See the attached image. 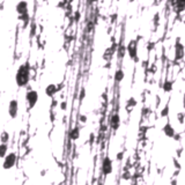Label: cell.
Masks as SVG:
<instances>
[{
    "label": "cell",
    "mask_w": 185,
    "mask_h": 185,
    "mask_svg": "<svg viewBox=\"0 0 185 185\" xmlns=\"http://www.w3.org/2000/svg\"><path fill=\"white\" fill-rule=\"evenodd\" d=\"M30 65L29 63H24L22 65H20L18 68L16 73H15V82L18 85V87L23 88L26 86H28L29 81H30Z\"/></svg>",
    "instance_id": "cell-1"
},
{
    "label": "cell",
    "mask_w": 185,
    "mask_h": 185,
    "mask_svg": "<svg viewBox=\"0 0 185 185\" xmlns=\"http://www.w3.org/2000/svg\"><path fill=\"white\" fill-rule=\"evenodd\" d=\"M16 160H18V155H16V153H14V152L8 153V154L4 157L2 168H4L5 170H9V169H12L13 166L16 164Z\"/></svg>",
    "instance_id": "cell-2"
},
{
    "label": "cell",
    "mask_w": 185,
    "mask_h": 185,
    "mask_svg": "<svg viewBox=\"0 0 185 185\" xmlns=\"http://www.w3.org/2000/svg\"><path fill=\"white\" fill-rule=\"evenodd\" d=\"M26 101L28 103V108L33 109L38 102V92L34 89H29L26 94Z\"/></svg>",
    "instance_id": "cell-3"
},
{
    "label": "cell",
    "mask_w": 185,
    "mask_h": 185,
    "mask_svg": "<svg viewBox=\"0 0 185 185\" xmlns=\"http://www.w3.org/2000/svg\"><path fill=\"white\" fill-rule=\"evenodd\" d=\"M8 115L12 119H15L18 115V100H11L8 104Z\"/></svg>",
    "instance_id": "cell-4"
},
{
    "label": "cell",
    "mask_w": 185,
    "mask_h": 185,
    "mask_svg": "<svg viewBox=\"0 0 185 185\" xmlns=\"http://www.w3.org/2000/svg\"><path fill=\"white\" fill-rule=\"evenodd\" d=\"M113 171V164H112V160H111L109 156H105L102 161V172L108 176L110 175L111 172Z\"/></svg>",
    "instance_id": "cell-5"
},
{
    "label": "cell",
    "mask_w": 185,
    "mask_h": 185,
    "mask_svg": "<svg viewBox=\"0 0 185 185\" xmlns=\"http://www.w3.org/2000/svg\"><path fill=\"white\" fill-rule=\"evenodd\" d=\"M126 51L129 52L130 57L132 58V59H134L135 61L138 60V58H137V55H138V44H137V41H131L129 44H127V46H126Z\"/></svg>",
    "instance_id": "cell-6"
},
{
    "label": "cell",
    "mask_w": 185,
    "mask_h": 185,
    "mask_svg": "<svg viewBox=\"0 0 185 185\" xmlns=\"http://www.w3.org/2000/svg\"><path fill=\"white\" fill-rule=\"evenodd\" d=\"M15 11L16 13L20 15H24V14H28L29 13V7H28V2L26 0H20L16 6H15Z\"/></svg>",
    "instance_id": "cell-7"
},
{
    "label": "cell",
    "mask_w": 185,
    "mask_h": 185,
    "mask_svg": "<svg viewBox=\"0 0 185 185\" xmlns=\"http://www.w3.org/2000/svg\"><path fill=\"white\" fill-rule=\"evenodd\" d=\"M109 126H110L113 131L119 129V126H120V117H119L118 113L111 115L110 119H109Z\"/></svg>",
    "instance_id": "cell-8"
},
{
    "label": "cell",
    "mask_w": 185,
    "mask_h": 185,
    "mask_svg": "<svg viewBox=\"0 0 185 185\" xmlns=\"http://www.w3.org/2000/svg\"><path fill=\"white\" fill-rule=\"evenodd\" d=\"M183 57H184V46L179 42H177L176 48H175V59L181 60V59H183Z\"/></svg>",
    "instance_id": "cell-9"
},
{
    "label": "cell",
    "mask_w": 185,
    "mask_h": 185,
    "mask_svg": "<svg viewBox=\"0 0 185 185\" xmlns=\"http://www.w3.org/2000/svg\"><path fill=\"white\" fill-rule=\"evenodd\" d=\"M162 131H163L164 135L168 137V138H174V135L176 134V131H175V129L172 127V125H171L170 123H166V125L163 126Z\"/></svg>",
    "instance_id": "cell-10"
},
{
    "label": "cell",
    "mask_w": 185,
    "mask_h": 185,
    "mask_svg": "<svg viewBox=\"0 0 185 185\" xmlns=\"http://www.w3.org/2000/svg\"><path fill=\"white\" fill-rule=\"evenodd\" d=\"M57 92H58V88H57V85H55V83H49L45 87V95L49 97H53Z\"/></svg>",
    "instance_id": "cell-11"
},
{
    "label": "cell",
    "mask_w": 185,
    "mask_h": 185,
    "mask_svg": "<svg viewBox=\"0 0 185 185\" xmlns=\"http://www.w3.org/2000/svg\"><path fill=\"white\" fill-rule=\"evenodd\" d=\"M80 138V129L78 126H75L70 131V139L72 141H76Z\"/></svg>",
    "instance_id": "cell-12"
},
{
    "label": "cell",
    "mask_w": 185,
    "mask_h": 185,
    "mask_svg": "<svg viewBox=\"0 0 185 185\" xmlns=\"http://www.w3.org/2000/svg\"><path fill=\"white\" fill-rule=\"evenodd\" d=\"M9 139H11L9 133H8L7 131H2L1 134H0V141H1L2 144H8Z\"/></svg>",
    "instance_id": "cell-13"
},
{
    "label": "cell",
    "mask_w": 185,
    "mask_h": 185,
    "mask_svg": "<svg viewBox=\"0 0 185 185\" xmlns=\"http://www.w3.org/2000/svg\"><path fill=\"white\" fill-rule=\"evenodd\" d=\"M8 154V145L7 144H0V157L4 159Z\"/></svg>",
    "instance_id": "cell-14"
},
{
    "label": "cell",
    "mask_w": 185,
    "mask_h": 185,
    "mask_svg": "<svg viewBox=\"0 0 185 185\" xmlns=\"http://www.w3.org/2000/svg\"><path fill=\"white\" fill-rule=\"evenodd\" d=\"M124 76H125V74H124L123 70H117L116 73H115V81L116 82H120V81H123Z\"/></svg>",
    "instance_id": "cell-15"
},
{
    "label": "cell",
    "mask_w": 185,
    "mask_h": 185,
    "mask_svg": "<svg viewBox=\"0 0 185 185\" xmlns=\"http://www.w3.org/2000/svg\"><path fill=\"white\" fill-rule=\"evenodd\" d=\"M172 87H174V83H172V81H166L164 83H163V90L166 92H170L172 90Z\"/></svg>",
    "instance_id": "cell-16"
},
{
    "label": "cell",
    "mask_w": 185,
    "mask_h": 185,
    "mask_svg": "<svg viewBox=\"0 0 185 185\" xmlns=\"http://www.w3.org/2000/svg\"><path fill=\"white\" fill-rule=\"evenodd\" d=\"M18 18L21 20V21H23V27H27L28 26V23L30 22V16H29V13L28 14H24V15H20Z\"/></svg>",
    "instance_id": "cell-17"
},
{
    "label": "cell",
    "mask_w": 185,
    "mask_h": 185,
    "mask_svg": "<svg viewBox=\"0 0 185 185\" xmlns=\"http://www.w3.org/2000/svg\"><path fill=\"white\" fill-rule=\"evenodd\" d=\"M168 115H169V104H166V107L162 109L161 113H160V116H161L162 118H166V117H168Z\"/></svg>",
    "instance_id": "cell-18"
},
{
    "label": "cell",
    "mask_w": 185,
    "mask_h": 185,
    "mask_svg": "<svg viewBox=\"0 0 185 185\" xmlns=\"http://www.w3.org/2000/svg\"><path fill=\"white\" fill-rule=\"evenodd\" d=\"M85 97H86V89H85V88H81L80 94H79V101L82 102V101L85 100Z\"/></svg>",
    "instance_id": "cell-19"
},
{
    "label": "cell",
    "mask_w": 185,
    "mask_h": 185,
    "mask_svg": "<svg viewBox=\"0 0 185 185\" xmlns=\"http://www.w3.org/2000/svg\"><path fill=\"white\" fill-rule=\"evenodd\" d=\"M177 118H178V120H179V123L181 124H183L185 120V113L184 112H179V113H177Z\"/></svg>",
    "instance_id": "cell-20"
},
{
    "label": "cell",
    "mask_w": 185,
    "mask_h": 185,
    "mask_svg": "<svg viewBox=\"0 0 185 185\" xmlns=\"http://www.w3.org/2000/svg\"><path fill=\"white\" fill-rule=\"evenodd\" d=\"M127 105H130V107H135V105H137V100H135L134 97L129 98V101H127Z\"/></svg>",
    "instance_id": "cell-21"
},
{
    "label": "cell",
    "mask_w": 185,
    "mask_h": 185,
    "mask_svg": "<svg viewBox=\"0 0 185 185\" xmlns=\"http://www.w3.org/2000/svg\"><path fill=\"white\" fill-rule=\"evenodd\" d=\"M124 53H125V48L120 45V46L118 48V57H119V58L124 57Z\"/></svg>",
    "instance_id": "cell-22"
},
{
    "label": "cell",
    "mask_w": 185,
    "mask_h": 185,
    "mask_svg": "<svg viewBox=\"0 0 185 185\" xmlns=\"http://www.w3.org/2000/svg\"><path fill=\"white\" fill-rule=\"evenodd\" d=\"M124 159V152H119L117 155H116V160L117 161H122Z\"/></svg>",
    "instance_id": "cell-23"
},
{
    "label": "cell",
    "mask_w": 185,
    "mask_h": 185,
    "mask_svg": "<svg viewBox=\"0 0 185 185\" xmlns=\"http://www.w3.org/2000/svg\"><path fill=\"white\" fill-rule=\"evenodd\" d=\"M79 120H80L81 123H83V124L87 123V116H86V115H80V116H79Z\"/></svg>",
    "instance_id": "cell-24"
},
{
    "label": "cell",
    "mask_w": 185,
    "mask_h": 185,
    "mask_svg": "<svg viewBox=\"0 0 185 185\" xmlns=\"http://www.w3.org/2000/svg\"><path fill=\"white\" fill-rule=\"evenodd\" d=\"M172 161H174V166H175V168L178 169V170H181V163L177 161V159H174Z\"/></svg>",
    "instance_id": "cell-25"
},
{
    "label": "cell",
    "mask_w": 185,
    "mask_h": 185,
    "mask_svg": "<svg viewBox=\"0 0 185 185\" xmlns=\"http://www.w3.org/2000/svg\"><path fill=\"white\" fill-rule=\"evenodd\" d=\"M59 107H60V109H61V110L65 111L66 109H67V102H61Z\"/></svg>",
    "instance_id": "cell-26"
},
{
    "label": "cell",
    "mask_w": 185,
    "mask_h": 185,
    "mask_svg": "<svg viewBox=\"0 0 185 185\" xmlns=\"http://www.w3.org/2000/svg\"><path fill=\"white\" fill-rule=\"evenodd\" d=\"M130 178H131V174H130V172H125V174L123 175V179H125V181H129Z\"/></svg>",
    "instance_id": "cell-27"
},
{
    "label": "cell",
    "mask_w": 185,
    "mask_h": 185,
    "mask_svg": "<svg viewBox=\"0 0 185 185\" xmlns=\"http://www.w3.org/2000/svg\"><path fill=\"white\" fill-rule=\"evenodd\" d=\"M170 184H171V185H177V184H178V182H177V179H176V178H172Z\"/></svg>",
    "instance_id": "cell-28"
},
{
    "label": "cell",
    "mask_w": 185,
    "mask_h": 185,
    "mask_svg": "<svg viewBox=\"0 0 185 185\" xmlns=\"http://www.w3.org/2000/svg\"><path fill=\"white\" fill-rule=\"evenodd\" d=\"M174 139L178 141V140H181V135H179V134H175V135H174Z\"/></svg>",
    "instance_id": "cell-29"
},
{
    "label": "cell",
    "mask_w": 185,
    "mask_h": 185,
    "mask_svg": "<svg viewBox=\"0 0 185 185\" xmlns=\"http://www.w3.org/2000/svg\"><path fill=\"white\" fill-rule=\"evenodd\" d=\"M178 175H179V170H178V169H177V170H176V171H175V172H174V178H176V177H177V176H178Z\"/></svg>",
    "instance_id": "cell-30"
},
{
    "label": "cell",
    "mask_w": 185,
    "mask_h": 185,
    "mask_svg": "<svg viewBox=\"0 0 185 185\" xmlns=\"http://www.w3.org/2000/svg\"><path fill=\"white\" fill-rule=\"evenodd\" d=\"M79 16H80V13H75V20H76V21L79 20Z\"/></svg>",
    "instance_id": "cell-31"
},
{
    "label": "cell",
    "mask_w": 185,
    "mask_h": 185,
    "mask_svg": "<svg viewBox=\"0 0 185 185\" xmlns=\"http://www.w3.org/2000/svg\"><path fill=\"white\" fill-rule=\"evenodd\" d=\"M183 107L185 109V92H184V96H183Z\"/></svg>",
    "instance_id": "cell-32"
},
{
    "label": "cell",
    "mask_w": 185,
    "mask_h": 185,
    "mask_svg": "<svg viewBox=\"0 0 185 185\" xmlns=\"http://www.w3.org/2000/svg\"><path fill=\"white\" fill-rule=\"evenodd\" d=\"M41 175H42V176H44V175H45V170H43V171L41 172Z\"/></svg>",
    "instance_id": "cell-33"
},
{
    "label": "cell",
    "mask_w": 185,
    "mask_h": 185,
    "mask_svg": "<svg viewBox=\"0 0 185 185\" xmlns=\"http://www.w3.org/2000/svg\"><path fill=\"white\" fill-rule=\"evenodd\" d=\"M94 1H96V0H89V4H92V2H94Z\"/></svg>",
    "instance_id": "cell-34"
}]
</instances>
